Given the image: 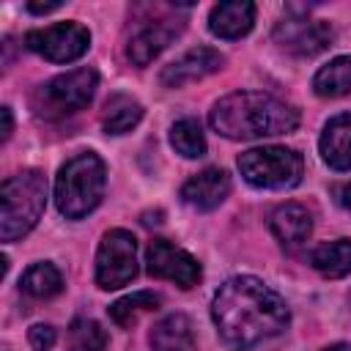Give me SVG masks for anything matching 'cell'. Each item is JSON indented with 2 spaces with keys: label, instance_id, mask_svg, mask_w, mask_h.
Listing matches in <instances>:
<instances>
[{
  "label": "cell",
  "instance_id": "1",
  "mask_svg": "<svg viewBox=\"0 0 351 351\" xmlns=\"http://www.w3.org/2000/svg\"><path fill=\"white\" fill-rule=\"evenodd\" d=\"M211 318L225 346L247 351L269 337H277L288 321L285 299L263 280L241 274L219 285L211 302Z\"/></svg>",
  "mask_w": 351,
  "mask_h": 351
},
{
  "label": "cell",
  "instance_id": "2",
  "mask_svg": "<svg viewBox=\"0 0 351 351\" xmlns=\"http://www.w3.org/2000/svg\"><path fill=\"white\" fill-rule=\"evenodd\" d=\"M208 123L228 140H258L293 132L299 126V110L271 93L236 90L214 104Z\"/></svg>",
  "mask_w": 351,
  "mask_h": 351
},
{
  "label": "cell",
  "instance_id": "3",
  "mask_svg": "<svg viewBox=\"0 0 351 351\" xmlns=\"http://www.w3.org/2000/svg\"><path fill=\"white\" fill-rule=\"evenodd\" d=\"M107 167L93 151L71 156L55 178V206L66 219L88 217L104 197Z\"/></svg>",
  "mask_w": 351,
  "mask_h": 351
},
{
  "label": "cell",
  "instance_id": "4",
  "mask_svg": "<svg viewBox=\"0 0 351 351\" xmlns=\"http://www.w3.org/2000/svg\"><path fill=\"white\" fill-rule=\"evenodd\" d=\"M47 206V178L41 170H22L8 176L0 189V239L16 241L27 236Z\"/></svg>",
  "mask_w": 351,
  "mask_h": 351
},
{
  "label": "cell",
  "instance_id": "5",
  "mask_svg": "<svg viewBox=\"0 0 351 351\" xmlns=\"http://www.w3.org/2000/svg\"><path fill=\"white\" fill-rule=\"evenodd\" d=\"M247 184L258 189H291L304 176V159L285 145H263L239 154L236 159Z\"/></svg>",
  "mask_w": 351,
  "mask_h": 351
},
{
  "label": "cell",
  "instance_id": "6",
  "mask_svg": "<svg viewBox=\"0 0 351 351\" xmlns=\"http://www.w3.org/2000/svg\"><path fill=\"white\" fill-rule=\"evenodd\" d=\"M96 85H99V74L93 69H74V71L58 74L47 85H41V90H38L41 101L36 104V110L47 118L71 115L90 104Z\"/></svg>",
  "mask_w": 351,
  "mask_h": 351
},
{
  "label": "cell",
  "instance_id": "7",
  "mask_svg": "<svg viewBox=\"0 0 351 351\" xmlns=\"http://www.w3.org/2000/svg\"><path fill=\"white\" fill-rule=\"evenodd\" d=\"M137 274V239L123 230H107L99 252H96V285L104 291H115L132 282Z\"/></svg>",
  "mask_w": 351,
  "mask_h": 351
},
{
  "label": "cell",
  "instance_id": "8",
  "mask_svg": "<svg viewBox=\"0 0 351 351\" xmlns=\"http://www.w3.org/2000/svg\"><path fill=\"white\" fill-rule=\"evenodd\" d=\"M25 47L49 63H71L90 47V33L80 22H58L25 36Z\"/></svg>",
  "mask_w": 351,
  "mask_h": 351
},
{
  "label": "cell",
  "instance_id": "9",
  "mask_svg": "<svg viewBox=\"0 0 351 351\" xmlns=\"http://www.w3.org/2000/svg\"><path fill=\"white\" fill-rule=\"evenodd\" d=\"M148 274L159 280H170L181 288H192L200 280V263L181 247L170 244L167 239H154L145 252Z\"/></svg>",
  "mask_w": 351,
  "mask_h": 351
},
{
  "label": "cell",
  "instance_id": "10",
  "mask_svg": "<svg viewBox=\"0 0 351 351\" xmlns=\"http://www.w3.org/2000/svg\"><path fill=\"white\" fill-rule=\"evenodd\" d=\"M274 38L280 47H285L293 55L302 58H313L318 52H324L332 41V27L324 19H304V16H288L282 22H277L274 27Z\"/></svg>",
  "mask_w": 351,
  "mask_h": 351
},
{
  "label": "cell",
  "instance_id": "11",
  "mask_svg": "<svg viewBox=\"0 0 351 351\" xmlns=\"http://www.w3.org/2000/svg\"><path fill=\"white\" fill-rule=\"evenodd\" d=\"M222 63H225L222 52H217L211 47H197V49L184 52L173 63H167L162 69L159 80H162L165 88H184V85H192V82H197V80L219 71Z\"/></svg>",
  "mask_w": 351,
  "mask_h": 351
},
{
  "label": "cell",
  "instance_id": "12",
  "mask_svg": "<svg viewBox=\"0 0 351 351\" xmlns=\"http://www.w3.org/2000/svg\"><path fill=\"white\" fill-rule=\"evenodd\" d=\"M230 195V176L222 167H206L181 186V200L197 211L217 208Z\"/></svg>",
  "mask_w": 351,
  "mask_h": 351
},
{
  "label": "cell",
  "instance_id": "13",
  "mask_svg": "<svg viewBox=\"0 0 351 351\" xmlns=\"http://www.w3.org/2000/svg\"><path fill=\"white\" fill-rule=\"evenodd\" d=\"M181 25H173L170 19H159V22H145L143 27H137L126 44V58L134 66H148L176 36H178Z\"/></svg>",
  "mask_w": 351,
  "mask_h": 351
},
{
  "label": "cell",
  "instance_id": "14",
  "mask_svg": "<svg viewBox=\"0 0 351 351\" xmlns=\"http://www.w3.org/2000/svg\"><path fill=\"white\" fill-rule=\"evenodd\" d=\"M269 228H271L274 239L285 250H296V247H302L310 239V233H313V217L299 203H282V206H277L271 211Z\"/></svg>",
  "mask_w": 351,
  "mask_h": 351
},
{
  "label": "cell",
  "instance_id": "15",
  "mask_svg": "<svg viewBox=\"0 0 351 351\" xmlns=\"http://www.w3.org/2000/svg\"><path fill=\"white\" fill-rule=\"evenodd\" d=\"M318 148H321V159L332 170L340 173L351 170V112H340L326 121Z\"/></svg>",
  "mask_w": 351,
  "mask_h": 351
},
{
  "label": "cell",
  "instance_id": "16",
  "mask_svg": "<svg viewBox=\"0 0 351 351\" xmlns=\"http://www.w3.org/2000/svg\"><path fill=\"white\" fill-rule=\"evenodd\" d=\"M252 25H255V5L250 0L219 3L208 14V30L228 41L247 36L252 30Z\"/></svg>",
  "mask_w": 351,
  "mask_h": 351
},
{
  "label": "cell",
  "instance_id": "17",
  "mask_svg": "<svg viewBox=\"0 0 351 351\" xmlns=\"http://www.w3.org/2000/svg\"><path fill=\"white\" fill-rule=\"evenodd\" d=\"M148 340H151L154 351H192V346H195L192 324L184 313L165 315L159 324H154Z\"/></svg>",
  "mask_w": 351,
  "mask_h": 351
},
{
  "label": "cell",
  "instance_id": "18",
  "mask_svg": "<svg viewBox=\"0 0 351 351\" xmlns=\"http://www.w3.org/2000/svg\"><path fill=\"white\" fill-rule=\"evenodd\" d=\"M143 118V104L126 93H112L101 110V126L107 134H126Z\"/></svg>",
  "mask_w": 351,
  "mask_h": 351
},
{
  "label": "cell",
  "instance_id": "19",
  "mask_svg": "<svg viewBox=\"0 0 351 351\" xmlns=\"http://www.w3.org/2000/svg\"><path fill=\"white\" fill-rule=\"evenodd\" d=\"M310 263L315 271H321L329 280H340V277L351 274V239L318 244L310 255Z\"/></svg>",
  "mask_w": 351,
  "mask_h": 351
},
{
  "label": "cell",
  "instance_id": "20",
  "mask_svg": "<svg viewBox=\"0 0 351 351\" xmlns=\"http://www.w3.org/2000/svg\"><path fill=\"white\" fill-rule=\"evenodd\" d=\"M313 90L324 99H340L351 93V58L340 55L332 58L326 66H321L313 77Z\"/></svg>",
  "mask_w": 351,
  "mask_h": 351
},
{
  "label": "cell",
  "instance_id": "21",
  "mask_svg": "<svg viewBox=\"0 0 351 351\" xmlns=\"http://www.w3.org/2000/svg\"><path fill=\"white\" fill-rule=\"evenodd\" d=\"M19 288L36 299H49V296H58L63 291V277H60L55 263L41 261V263L27 266V271L19 280Z\"/></svg>",
  "mask_w": 351,
  "mask_h": 351
},
{
  "label": "cell",
  "instance_id": "22",
  "mask_svg": "<svg viewBox=\"0 0 351 351\" xmlns=\"http://www.w3.org/2000/svg\"><path fill=\"white\" fill-rule=\"evenodd\" d=\"M170 145L184 156V159H197L206 154V137L203 129L195 118H181L170 126Z\"/></svg>",
  "mask_w": 351,
  "mask_h": 351
},
{
  "label": "cell",
  "instance_id": "23",
  "mask_svg": "<svg viewBox=\"0 0 351 351\" xmlns=\"http://www.w3.org/2000/svg\"><path fill=\"white\" fill-rule=\"evenodd\" d=\"M156 307H159V296H156L154 291H137V293H132V296L118 299V302L110 307V318H112L118 326H132L140 313H148V310H156Z\"/></svg>",
  "mask_w": 351,
  "mask_h": 351
},
{
  "label": "cell",
  "instance_id": "24",
  "mask_svg": "<svg viewBox=\"0 0 351 351\" xmlns=\"http://www.w3.org/2000/svg\"><path fill=\"white\" fill-rule=\"evenodd\" d=\"M66 351H107V332L90 318H77L69 326Z\"/></svg>",
  "mask_w": 351,
  "mask_h": 351
},
{
  "label": "cell",
  "instance_id": "25",
  "mask_svg": "<svg viewBox=\"0 0 351 351\" xmlns=\"http://www.w3.org/2000/svg\"><path fill=\"white\" fill-rule=\"evenodd\" d=\"M27 340H30V346H33L36 351H49V348L55 346L58 335H55V329H52L49 324H36V326L27 329Z\"/></svg>",
  "mask_w": 351,
  "mask_h": 351
},
{
  "label": "cell",
  "instance_id": "26",
  "mask_svg": "<svg viewBox=\"0 0 351 351\" xmlns=\"http://www.w3.org/2000/svg\"><path fill=\"white\" fill-rule=\"evenodd\" d=\"M335 197H337V203H340L346 211H351V181H348V184L335 186Z\"/></svg>",
  "mask_w": 351,
  "mask_h": 351
},
{
  "label": "cell",
  "instance_id": "27",
  "mask_svg": "<svg viewBox=\"0 0 351 351\" xmlns=\"http://www.w3.org/2000/svg\"><path fill=\"white\" fill-rule=\"evenodd\" d=\"M55 8H60V0H52V3H27V11L30 14H49Z\"/></svg>",
  "mask_w": 351,
  "mask_h": 351
},
{
  "label": "cell",
  "instance_id": "28",
  "mask_svg": "<svg viewBox=\"0 0 351 351\" xmlns=\"http://www.w3.org/2000/svg\"><path fill=\"white\" fill-rule=\"evenodd\" d=\"M0 115H3V140H8V137H11V132H14L11 110H8V107H3V110H0Z\"/></svg>",
  "mask_w": 351,
  "mask_h": 351
},
{
  "label": "cell",
  "instance_id": "29",
  "mask_svg": "<svg viewBox=\"0 0 351 351\" xmlns=\"http://www.w3.org/2000/svg\"><path fill=\"white\" fill-rule=\"evenodd\" d=\"M326 351H351V343H335V346H329Z\"/></svg>",
  "mask_w": 351,
  "mask_h": 351
}]
</instances>
